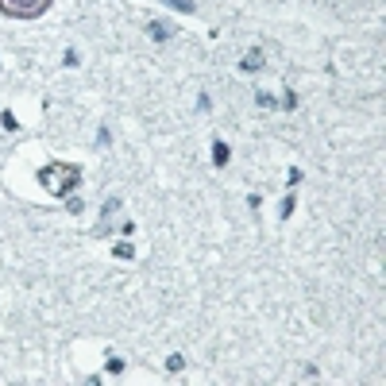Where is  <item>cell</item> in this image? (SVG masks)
Wrapping results in <instances>:
<instances>
[{"label": "cell", "mask_w": 386, "mask_h": 386, "mask_svg": "<svg viewBox=\"0 0 386 386\" xmlns=\"http://www.w3.org/2000/svg\"><path fill=\"white\" fill-rule=\"evenodd\" d=\"M259 105H263V108H274V105H278V101H274L271 93H259Z\"/></svg>", "instance_id": "13"}, {"label": "cell", "mask_w": 386, "mask_h": 386, "mask_svg": "<svg viewBox=\"0 0 386 386\" xmlns=\"http://www.w3.org/2000/svg\"><path fill=\"white\" fill-rule=\"evenodd\" d=\"M182 367H185V355H182V351H174V355L166 359V371H170V375H178Z\"/></svg>", "instance_id": "6"}, {"label": "cell", "mask_w": 386, "mask_h": 386, "mask_svg": "<svg viewBox=\"0 0 386 386\" xmlns=\"http://www.w3.org/2000/svg\"><path fill=\"white\" fill-rule=\"evenodd\" d=\"M0 124H4V132H19V124H16L12 112H0Z\"/></svg>", "instance_id": "10"}, {"label": "cell", "mask_w": 386, "mask_h": 386, "mask_svg": "<svg viewBox=\"0 0 386 386\" xmlns=\"http://www.w3.org/2000/svg\"><path fill=\"white\" fill-rule=\"evenodd\" d=\"M147 35H151V39H158V43H166V39L174 35V27H170L166 19H151V23H147Z\"/></svg>", "instance_id": "3"}, {"label": "cell", "mask_w": 386, "mask_h": 386, "mask_svg": "<svg viewBox=\"0 0 386 386\" xmlns=\"http://www.w3.org/2000/svg\"><path fill=\"white\" fill-rule=\"evenodd\" d=\"M228 158H232L228 143H224V139H212V166H228Z\"/></svg>", "instance_id": "4"}, {"label": "cell", "mask_w": 386, "mask_h": 386, "mask_svg": "<svg viewBox=\"0 0 386 386\" xmlns=\"http://www.w3.org/2000/svg\"><path fill=\"white\" fill-rule=\"evenodd\" d=\"M51 8V0H0V12L12 19H35Z\"/></svg>", "instance_id": "2"}, {"label": "cell", "mask_w": 386, "mask_h": 386, "mask_svg": "<svg viewBox=\"0 0 386 386\" xmlns=\"http://www.w3.org/2000/svg\"><path fill=\"white\" fill-rule=\"evenodd\" d=\"M39 182H43L51 193L62 197V193H70L74 185L81 182V166H78V162H51V166L39 170Z\"/></svg>", "instance_id": "1"}, {"label": "cell", "mask_w": 386, "mask_h": 386, "mask_svg": "<svg viewBox=\"0 0 386 386\" xmlns=\"http://www.w3.org/2000/svg\"><path fill=\"white\" fill-rule=\"evenodd\" d=\"M112 255H116V259H132V255H135V247H132V244H124V239H120V244L112 247Z\"/></svg>", "instance_id": "7"}, {"label": "cell", "mask_w": 386, "mask_h": 386, "mask_svg": "<svg viewBox=\"0 0 386 386\" xmlns=\"http://www.w3.org/2000/svg\"><path fill=\"white\" fill-rule=\"evenodd\" d=\"M259 66H263V51H247L244 62H239V70H244V74H255Z\"/></svg>", "instance_id": "5"}, {"label": "cell", "mask_w": 386, "mask_h": 386, "mask_svg": "<svg viewBox=\"0 0 386 386\" xmlns=\"http://www.w3.org/2000/svg\"><path fill=\"white\" fill-rule=\"evenodd\" d=\"M120 205H124L120 197H108V201H105V216H108V212H116V209H120Z\"/></svg>", "instance_id": "12"}, {"label": "cell", "mask_w": 386, "mask_h": 386, "mask_svg": "<svg viewBox=\"0 0 386 386\" xmlns=\"http://www.w3.org/2000/svg\"><path fill=\"white\" fill-rule=\"evenodd\" d=\"M105 371H108V375H124V359H120V355H108Z\"/></svg>", "instance_id": "8"}, {"label": "cell", "mask_w": 386, "mask_h": 386, "mask_svg": "<svg viewBox=\"0 0 386 386\" xmlns=\"http://www.w3.org/2000/svg\"><path fill=\"white\" fill-rule=\"evenodd\" d=\"M294 209H298V197H294V193H290V197H286V201H282V216H290V212H294Z\"/></svg>", "instance_id": "11"}, {"label": "cell", "mask_w": 386, "mask_h": 386, "mask_svg": "<svg viewBox=\"0 0 386 386\" xmlns=\"http://www.w3.org/2000/svg\"><path fill=\"white\" fill-rule=\"evenodd\" d=\"M162 4H170V8H178V12H193V8H197L193 0H162Z\"/></svg>", "instance_id": "9"}]
</instances>
